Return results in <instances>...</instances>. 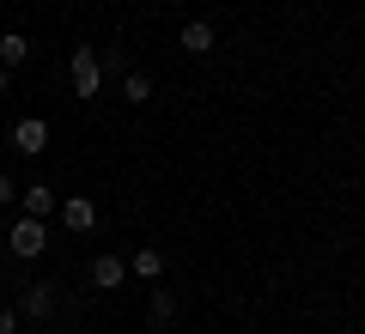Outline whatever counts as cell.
Wrapping results in <instances>:
<instances>
[{
  "label": "cell",
  "instance_id": "9c48e42d",
  "mask_svg": "<svg viewBox=\"0 0 365 334\" xmlns=\"http://www.w3.org/2000/svg\"><path fill=\"white\" fill-rule=\"evenodd\" d=\"M128 273H140V280H158V273H165V249L158 244H140L128 256Z\"/></svg>",
  "mask_w": 365,
  "mask_h": 334
},
{
  "label": "cell",
  "instance_id": "9a60e30c",
  "mask_svg": "<svg viewBox=\"0 0 365 334\" xmlns=\"http://www.w3.org/2000/svg\"><path fill=\"white\" fill-rule=\"evenodd\" d=\"M6 85H13V73H6V67H0V91H6Z\"/></svg>",
  "mask_w": 365,
  "mask_h": 334
},
{
  "label": "cell",
  "instance_id": "7c38bea8",
  "mask_svg": "<svg viewBox=\"0 0 365 334\" xmlns=\"http://www.w3.org/2000/svg\"><path fill=\"white\" fill-rule=\"evenodd\" d=\"M153 98V79L146 73H122V103H146Z\"/></svg>",
  "mask_w": 365,
  "mask_h": 334
},
{
  "label": "cell",
  "instance_id": "4fadbf2b",
  "mask_svg": "<svg viewBox=\"0 0 365 334\" xmlns=\"http://www.w3.org/2000/svg\"><path fill=\"white\" fill-rule=\"evenodd\" d=\"M13 201H19V189H13V177L0 170V207H13Z\"/></svg>",
  "mask_w": 365,
  "mask_h": 334
},
{
  "label": "cell",
  "instance_id": "8fae6325",
  "mask_svg": "<svg viewBox=\"0 0 365 334\" xmlns=\"http://www.w3.org/2000/svg\"><path fill=\"white\" fill-rule=\"evenodd\" d=\"M146 322H153V328H170V322H177V292H153L146 298Z\"/></svg>",
  "mask_w": 365,
  "mask_h": 334
},
{
  "label": "cell",
  "instance_id": "30bf717a",
  "mask_svg": "<svg viewBox=\"0 0 365 334\" xmlns=\"http://www.w3.org/2000/svg\"><path fill=\"white\" fill-rule=\"evenodd\" d=\"M25 61H31V43L19 37V31H6V37H0V67H6V73H19Z\"/></svg>",
  "mask_w": 365,
  "mask_h": 334
},
{
  "label": "cell",
  "instance_id": "5bb4252c",
  "mask_svg": "<svg viewBox=\"0 0 365 334\" xmlns=\"http://www.w3.org/2000/svg\"><path fill=\"white\" fill-rule=\"evenodd\" d=\"M0 334H19V310H6V304H0Z\"/></svg>",
  "mask_w": 365,
  "mask_h": 334
},
{
  "label": "cell",
  "instance_id": "277c9868",
  "mask_svg": "<svg viewBox=\"0 0 365 334\" xmlns=\"http://www.w3.org/2000/svg\"><path fill=\"white\" fill-rule=\"evenodd\" d=\"M13 146H19L25 158L49 152V122H43V116H19V122H13Z\"/></svg>",
  "mask_w": 365,
  "mask_h": 334
},
{
  "label": "cell",
  "instance_id": "5b68a950",
  "mask_svg": "<svg viewBox=\"0 0 365 334\" xmlns=\"http://www.w3.org/2000/svg\"><path fill=\"white\" fill-rule=\"evenodd\" d=\"M19 213H31V219H49V213H61V194H55L49 182H31V189H19Z\"/></svg>",
  "mask_w": 365,
  "mask_h": 334
},
{
  "label": "cell",
  "instance_id": "ba28073f",
  "mask_svg": "<svg viewBox=\"0 0 365 334\" xmlns=\"http://www.w3.org/2000/svg\"><path fill=\"white\" fill-rule=\"evenodd\" d=\"M177 43H182V49H189V55H213V43H220V37H213V25H207V19H189Z\"/></svg>",
  "mask_w": 365,
  "mask_h": 334
},
{
  "label": "cell",
  "instance_id": "7a4b0ae2",
  "mask_svg": "<svg viewBox=\"0 0 365 334\" xmlns=\"http://www.w3.org/2000/svg\"><path fill=\"white\" fill-rule=\"evenodd\" d=\"M6 244H13V256H19V261H37L43 249H49V231H43V219L19 213V219H13V237H6Z\"/></svg>",
  "mask_w": 365,
  "mask_h": 334
},
{
  "label": "cell",
  "instance_id": "8992f818",
  "mask_svg": "<svg viewBox=\"0 0 365 334\" xmlns=\"http://www.w3.org/2000/svg\"><path fill=\"white\" fill-rule=\"evenodd\" d=\"M61 225L67 231H91V225H98V207H91L86 194H61Z\"/></svg>",
  "mask_w": 365,
  "mask_h": 334
},
{
  "label": "cell",
  "instance_id": "3957f363",
  "mask_svg": "<svg viewBox=\"0 0 365 334\" xmlns=\"http://www.w3.org/2000/svg\"><path fill=\"white\" fill-rule=\"evenodd\" d=\"M55 304H61V286H55V280H31V286H25V298H19V316L49 322V316H55Z\"/></svg>",
  "mask_w": 365,
  "mask_h": 334
},
{
  "label": "cell",
  "instance_id": "52a82bcc",
  "mask_svg": "<svg viewBox=\"0 0 365 334\" xmlns=\"http://www.w3.org/2000/svg\"><path fill=\"white\" fill-rule=\"evenodd\" d=\"M122 280H128V261L122 256H98L91 261V286H98V292H116Z\"/></svg>",
  "mask_w": 365,
  "mask_h": 334
},
{
  "label": "cell",
  "instance_id": "6da1fadb",
  "mask_svg": "<svg viewBox=\"0 0 365 334\" xmlns=\"http://www.w3.org/2000/svg\"><path fill=\"white\" fill-rule=\"evenodd\" d=\"M67 73H73V98H98L104 91V55L91 49V43H79L67 55Z\"/></svg>",
  "mask_w": 365,
  "mask_h": 334
}]
</instances>
